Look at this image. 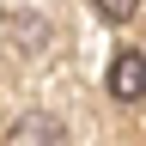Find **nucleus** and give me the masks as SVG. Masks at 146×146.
Segmentation results:
<instances>
[{
	"label": "nucleus",
	"instance_id": "f257e3e1",
	"mask_svg": "<svg viewBox=\"0 0 146 146\" xmlns=\"http://www.w3.org/2000/svg\"><path fill=\"white\" fill-rule=\"evenodd\" d=\"M110 98H122V104L146 98V55L140 49H122L116 61H110Z\"/></svg>",
	"mask_w": 146,
	"mask_h": 146
},
{
	"label": "nucleus",
	"instance_id": "f03ea898",
	"mask_svg": "<svg viewBox=\"0 0 146 146\" xmlns=\"http://www.w3.org/2000/svg\"><path fill=\"white\" fill-rule=\"evenodd\" d=\"M6 146H67V128H61V116H49V110H31V116H18Z\"/></svg>",
	"mask_w": 146,
	"mask_h": 146
},
{
	"label": "nucleus",
	"instance_id": "7ed1b4c3",
	"mask_svg": "<svg viewBox=\"0 0 146 146\" xmlns=\"http://www.w3.org/2000/svg\"><path fill=\"white\" fill-rule=\"evenodd\" d=\"M6 31L18 36V43H31V49H43V43H49V25H43L36 12H6Z\"/></svg>",
	"mask_w": 146,
	"mask_h": 146
},
{
	"label": "nucleus",
	"instance_id": "20e7f679",
	"mask_svg": "<svg viewBox=\"0 0 146 146\" xmlns=\"http://www.w3.org/2000/svg\"><path fill=\"white\" fill-rule=\"evenodd\" d=\"M98 12H104V18H134L140 0H98Z\"/></svg>",
	"mask_w": 146,
	"mask_h": 146
}]
</instances>
